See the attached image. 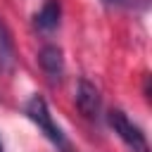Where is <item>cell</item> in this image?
Here are the masks:
<instances>
[{
    "label": "cell",
    "instance_id": "cell-1",
    "mask_svg": "<svg viewBox=\"0 0 152 152\" xmlns=\"http://www.w3.org/2000/svg\"><path fill=\"white\" fill-rule=\"evenodd\" d=\"M24 114L38 126V131H40L59 152H71V142L66 140V135L62 133V128L52 121V114H50V109H48V104H45V100H43L40 95H33V97L26 102Z\"/></svg>",
    "mask_w": 152,
    "mask_h": 152
},
{
    "label": "cell",
    "instance_id": "cell-2",
    "mask_svg": "<svg viewBox=\"0 0 152 152\" xmlns=\"http://www.w3.org/2000/svg\"><path fill=\"white\" fill-rule=\"evenodd\" d=\"M107 121H109V126L114 128V133L126 142V147H128L131 152H150V145H147L145 133H142L135 124H131V119H128L121 109H112V112L107 114Z\"/></svg>",
    "mask_w": 152,
    "mask_h": 152
},
{
    "label": "cell",
    "instance_id": "cell-3",
    "mask_svg": "<svg viewBox=\"0 0 152 152\" xmlns=\"http://www.w3.org/2000/svg\"><path fill=\"white\" fill-rule=\"evenodd\" d=\"M76 107H78L81 114L88 116V119H93V116L100 112V93H97V88H95L90 81H86V78L78 81V88H76Z\"/></svg>",
    "mask_w": 152,
    "mask_h": 152
},
{
    "label": "cell",
    "instance_id": "cell-4",
    "mask_svg": "<svg viewBox=\"0 0 152 152\" xmlns=\"http://www.w3.org/2000/svg\"><path fill=\"white\" fill-rule=\"evenodd\" d=\"M38 62H40V69H43L52 81H59V78H62L64 59H62V50H59L57 45H45V48L38 52Z\"/></svg>",
    "mask_w": 152,
    "mask_h": 152
},
{
    "label": "cell",
    "instance_id": "cell-5",
    "mask_svg": "<svg viewBox=\"0 0 152 152\" xmlns=\"http://www.w3.org/2000/svg\"><path fill=\"white\" fill-rule=\"evenodd\" d=\"M59 24V2L57 0H48L43 5V10L36 14V26L43 31H52Z\"/></svg>",
    "mask_w": 152,
    "mask_h": 152
},
{
    "label": "cell",
    "instance_id": "cell-6",
    "mask_svg": "<svg viewBox=\"0 0 152 152\" xmlns=\"http://www.w3.org/2000/svg\"><path fill=\"white\" fill-rule=\"evenodd\" d=\"M14 62V48H12V38L7 33V28L0 24V71H7Z\"/></svg>",
    "mask_w": 152,
    "mask_h": 152
},
{
    "label": "cell",
    "instance_id": "cell-7",
    "mask_svg": "<svg viewBox=\"0 0 152 152\" xmlns=\"http://www.w3.org/2000/svg\"><path fill=\"white\" fill-rule=\"evenodd\" d=\"M0 152H5V150H2V142H0Z\"/></svg>",
    "mask_w": 152,
    "mask_h": 152
}]
</instances>
